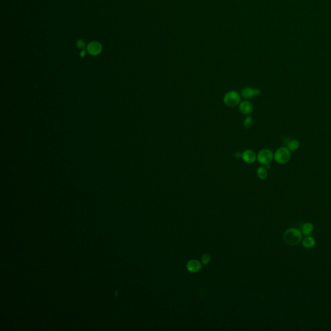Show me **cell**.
I'll return each mask as SVG.
<instances>
[{
  "label": "cell",
  "instance_id": "obj_2",
  "mask_svg": "<svg viewBox=\"0 0 331 331\" xmlns=\"http://www.w3.org/2000/svg\"><path fill=\"white\" fill-rule=\"evenodd\" d=\"M291 151L287 146L279 148L274 154V159L279 164H285L291 159Z\"/></svg>",
  "mask_w": 331,
  "mask_h": 331
},
{
  "label": "cell",
  "instance_id": "obj_10",
  "mask_svg": "<svg viewBox=\"0 0 331 331\" xmlns=\"http://www.w3.org/2000/svg\"><path fill=\"white\" fill-rule=\"evenodd\" d=\"M300 146L299 141L297 139L289 140L287 143V147L290 151H297Z\"/></svg>",
  "mask_w": 331,
  "mask_h": 331
},
{
  "label": "cell",
  "instance_id": "obj_16",
  "mask_svg": "<svg viewBox=\"0 0 331 331\" xmlns=\"http://www.w3.org/2000/svg\"><path fill=\"white\" fill-rule=\"evenodd\" d=\"M77 46L79 47V48H84V47L85 46V42L83 41V40H79L77 42Z\"/></svg>",
  "mask_w": 331,
  "mask_h": 331
},
{
  "label": "cell",
  "instance_id": "obj_13",
  "mask_svg": "<svg viewBox=\"0 0 331 331\" xmlns=\"http://www.w3.org/2000/svg\"><path fill=\"white\" fill-rule=\"evenodd\" d=\"M302 244L307 248H311L315 246L316 241L313 237H307L303 239Z\"/></svg>",
  "mask_w": 331,
  "mask_h": 331
},
{
  "label": "cell",
  "instance_id": "obj_15",
  "mask_svg": "<svg viewBox=\"0 0 331 331\" xmlns=\"http://www.w3.org/2000/svg\"><path fill=\"white\" fill-rule=\"evenodd\" d=\"M201 259H202V263H203L204 265H206V264L208 263L209 261H210V256L208 254H204V255L202 256V258H201Z\"/></svg>",
  "mask_w": 331,
  "mask_h": 331
},
{
  "label": "cell",
  "instance_id": "obj_8",
  "mask_svg": "<svg viewBox=\"0 0 331 331\" xmlns=\"http://www.w3.org/2000/svg\"><path fill=\"white\" fill-rule=\"evenodd\" d=\"M87 51L91 55H97L102 51V45L98 42H91L87 47Z\"/></svg>",
  "mask_w": 331,
  "mask_h": 331
},
{
  "label": "cell",
  "instance_id": "obj_7",
  "mask_svg": "<svg viewBox=\"0 0 331 331\" xmlns=\"http://www.w3.org/2000/svg\"><path fill=\"white\" fill-rule=\"evenodd\" d=\"M239 111L243 115H250L254 109V106L249 100H244L239 104Z\"/></svg>",
  "mask_w": 331,
  "mask_h": 331
},
{
  "label": "cell",
  "instance_id": "obj_4",
  "mask_svg": "<svg viewBox=\"0 0 331 331\" xmlns=\"http://www.w3.org/2000/svg\"><path fill=\"white\" fill-rule=\"evenodd\" d=\"M224 103L228 107H235L241 102V96L235 91H228L224 96Z\"/></svg>",
  "mask_w": 331,
  "mask_h": 331
},
{
  "label": "cell",
  "instance_id": "obj_14",
  "mask_svg": "<svg viewBox=\"0 0 331 331\" xmlns=\"http://www.w3.org/2000/svg\"><path fill=\"white\" fill-rule=\"evenodd\" d=\"M253 124V119L251 116L248 115L247 117L244 120V123H243V125H244V127L246 129H249L252 127V125Z\"/></svg>",
  "mask_w": 331,
  "mask_h": 331
},
{
  "label": "cell",
  "instance_id": "obj_12",
  "mask_svg": "<svg viewBox=\"0 0 331 331\" xmlns=\"http://www.w3.org/2000/svg\"><path fill=\"white\" fill-rule=\"evenodd\" d=\"M314 227L313 224L310 222H307L304 224V225L301 227V233H303L304 236H308L310 235L311 232L313 231Z\"/></svg>",
  "mask_w": 331,
  "mask_h": 331
},
{
  "label": "cell",
  "instance_id": "obj_1",
  "mask_svg": "<svg viewBox=\"0 0 331 331\" xmlns=\"http://www.w3.org/2000/svg\"><path fill=\"white\" fill-rule=\"evenodd\" d=\"M302 239V233L298 229L291 228L287 229L283 234V239L287 245H298Z\"/></svg>",
  "mask_w": 331,
  "mask_h": 331
},
{
  "label": "cell",
  "instance_id": "obj_6",
  "mask_svg": "<svg viewBox=\"0 0 331 331\" xmlns=\"http://www.w3.org/2000/svg\"><path fill=\"white\" fill-rule=\"evenodd\" d=\"M241 158L247 164H253L257 160V155L252 150H247L242 153Z\"/></svg>",
  "mask_w": 331,
  "mask_h": 331
},
{
  "label": "cell",
  "instance_id": "obj_11",
  "mask_svg": "<svg viewBox=\"0 0 331 331\" xmlns=\"http://www.w3.org/2000/svg\"><path fill=\"white\" fill-rule=\"evenodd\" d=\"M256 173L259 179L264 180L268 176V170L265 166H261L257 168Z\"/></svg>",
  "mask_w": 331,
  "mask_h": 331
},
{
  "label": "cell",
  "instance_id": "obj_17",
  "mask_svg": "<svg viewBox=\"0 0 331 331\" xmlns=\"http://www.w3.org/2000/svg\"><path fill=\"white\" fill-rule=\"evenodd\" d=\"M84 55H85V51H83L82 52V53H81V56H84Z\"/></svg>",
  "mask_w": 331,
  "mask_h": 331
},
{
  "label": "cell",
  "instance_id": "obj_3",
  "mask_svg": "<svg viewBox=\"0 0 331 331\" xmlns=\"http://www.w3.org/2000/svg\"><path fill=\"white\" fill-rule=\"evenodd\" d=\"M274 160V153L272 150L264 148L260 150L257 155V160L262 166L270 164Z\"/></svg>",
  "mask_w": 331,
  "mask_h": 331
},
{
  "label": "cell",
  "instance_id": "obj_5",
  "mask_svg": "<svg viewBox=\"0 0 331 331\" xmlns=\"http://www.w3.org/2000/svg\"><path fill=\"white\" fill-rule=\"evenodd\" d=\"M261 93V91L259 89H253L251 87H245L241 91V96L244 99H251L256 96H258Z\"/></svg>",
  "mask_w": 331,
  "mask_h": 331
},
{
  "label": "cell",
  "instance_id": "obj_9",
  "mask_svg": "<svg viewBox=\"0 0 331 331\" xmlns=\"http://www.w3.org/2000/svg\"><path fill=\"white\" fill-rule=\"evenodd\" d=\"M201 262L197 260H191L187 264V269L190 272H197L201 268Z\"/></svg>",
  "mask_w": 331,
  "mask_h": 331
}]
</instances>
